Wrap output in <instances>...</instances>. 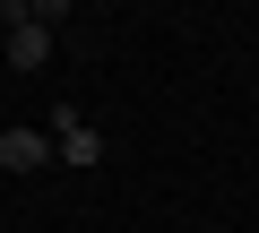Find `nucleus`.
Returning <instances> with one entry per match:
<instances>
[{
    "label": "nucleus",
    "instance_id": "obj_3",
    "mask_svg": "<svg viewBox=\"0 0 259 233\" xmlns=\"http://www.w3.org/2000/svg\"><path fill=\"white\" fill-rule=\"evenodd\" d=\"M52 156H61V164H104V130H95V121H78V112H61Z\"/></svg>",
    "mask_w": 259,
    "mask_h": 233
},
{
    "label": "nucleus",
    "instance_id": "obj_2",
    "mask_svg": "<svg viewBox=\"0 0 259 233\" xmlns=\"http://www.w3.org/2000/svg\"><path fill=\"white\" fill-rule=\"evenodd\" d=\"M52 164V130H0V173H44Z\"/></svg>",
    "mask_w": 259,
    "mask_h": 233
},
{
    "label": "nucleus",
    "instance_id": "obj_1",
    "mask_svg": "<svg viewBox=\"0 0 259 233\" xmlns=\"http://www.w3.org/2000/svg\"><path fill=\"white\" fill-rule=\"evenodd\" d=\"M0 26H9V69H44V61H52V26H44L35 0H9Z\"/></svg>",
    "mask_w": 259,
    "mask_h": 233
}]
</instances>
